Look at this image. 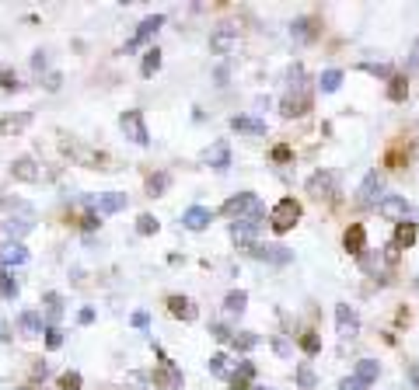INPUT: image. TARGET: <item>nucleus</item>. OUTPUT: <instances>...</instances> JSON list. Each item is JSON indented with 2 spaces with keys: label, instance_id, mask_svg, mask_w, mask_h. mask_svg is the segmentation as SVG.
Here are the masks:
<instances>
[{
  "label": "nucleus",
  "instance_id": "1",
  "mask_svg": "<svg viewBox=\"0 0 419 390\" xmlns=\"http://www.w3.org/2000/svg\"><path fill=\"white\" fill-rule=\"evenodd\" d=\"M287 81H290V95L283 98L280 112H283L287 119H294V115H304V112L311 108V95H308V88H304V67L294 63V67L287 70Z\"/></svg>",
  "mask_w": 419,
  "mask_h": 390
},
{
  "label": "nucleus",
  "instance_id": "2",
  "mask_svg": "<svg viewBox=\"0 0 419 390\" xmlns=\"http://www.w3.org/2000/svg\"><path fill=\"white\" fill-rule=\"evenodd\" d=\"M221 213L231 216V220H245V216H266V206L259 202L255 192H238V195H231V199L221 206Z\"/></svg>",
  "mask_w": 419,
  "mask_h": 390
},
{
  "label": "nucleus",
  "instance_id": "3",
  "mask_svg": "<svg viewBox=\"0 0 419 390\" xmlns=\"http://www.w3.org/2000/svg\"><path fill=\"white\" fill-rule=\"evenodd\" d=\"M297 220H301V202L297 199H280L276 206H273V213H269V227L276 230V234H287V230H294L297 227Z\"/></svg>",
  "mask_w": 419,
  "mask_h": 390
},
{
  "label": "nucleus",
  "instance_id": "4",
  "mask_svg": "<svg viewBox=\"0 0 419 390\" xmlns=\"http://www.w3.org/2000/svg\"><path fill=\"white\" fill-rule=\"evenodd\" d=\"M119 129L126 133V140H133L136 147H150V133H147V122H143V112L129 108L119 115Z\"/></svg>",
  "mask_w": 419,
  "mask_h": 390
},
{
  "label": "nucleus",
  "instance_id": "5",
  "mask_svg": "<svg viewBox=\"0 0 419 390\" xmlns=\"http://www.w3.org/2000/svg\"><path fill=\"white\" fill-rule=\"evenodd\" d=\"M262 223H266V216H245V220H235V223H231V241H235L242 251H248V247L255 244Z\"/></svg>",
  "mask_w": 419,
  "mask_h": 390
},
{
  "label": "nucleus",
  "instance_id": "6",
  "mask_svg": "<svg viewBox=\"0 0 419 390\" xmlns=\"http://www.w3.org/2000/svg\"><path fill=\"white\" fill-rule=\"evenodd\" d=\"M248 254L259 258V261H266V265H290V261H294V251H290V247H283V244H262V241H255V244L248 247Z\"/></svg>",
  "mask_w": 419,
  "mask_h": 390
},
{
  "label": "nucleus",
  "instance_id": "7",
  "mask_svg": "<svg viewBox=\"0 0 419 390\" xmlns=\"http://www.w3.org/2000/svg\"><path fill=\"white\" fill-rule=\"evenodd\" d=\"M238 49H242V35H238V29H231V25H221L214 35H209V53L231 56V53H238Z\"/></svg>",
  "mask_w": 419,
  "mask_h": 390
},
{
  "label": "nucleus",
  "instance_id": "8",
  "mask_svg": "<svg viewBox=\"0 0 419 390\" xmlns=\"http://www.w3.org/2000/svg\"><path fill=\"white\" fill-rule=\"evenodd\" d=\"M161 25H164V15H154V18H143L140 25H136V32H133V39L126 42V49L122 53H133V49H140L143 42H150L157 32H161Z\"/></svg>",
  "mask_w": 419,
  "mask_h": 390
},
{
  "label": "nucleus",
  "instance_id": "9",
  "mask_svg": "<svg viewBox=\"0 0 419 390\" xmlns=\"http://www.w3.org/2000/svg\"><path fill=\"white\" fill-rule=\"evenodd\" d=\"M381 199H384V178H381V171H367L356 202H360V206H377Z\"/></svg>",
  "mask_w": 419,
  "mask_h": 390
},
{
  "label": "nucleus",
  "instance_id": "10",
  "mask_svg": "<svg viewBox=\"0 0 419 390\" xmlns=\"http://www.w3.org/2000/svg\"><path fill=\"white\" fill-rule=\"evenodd\" d=\"M154 352H157V359H161V369L154 373V383H157V387H168V390H178V387H182V369H175L171 359H164V348H161V345H154Z\"/></svg>",
  "mask_w": 419,
  "mask_h": 390
},
{
  "label": "nucleus",
  "instance_id": "11",
  "mask_svg": "<svg viewBox=\"0 0 419 390\" xmlns=\"http://www.w3.org/2000/svg\"><path fill=\"white\" fill-rule=\"evenodd\" d=\"M335 181H339V174H335V171H315V174L308 178V192H311L315 199H332Z\"/></svg>",
  "mask_w": 419,
  "mask_h": 390
},
{
  "label": "nucleus",
  "instance_id": "12",
  "mask_svg": "<svg viewBox=\"0 0 419 390\" xmlns=\"http://www.w3.org/2000/svg\"><path fill=\"white\" fill-rule=\"evenodd\" d=\"M377 209H381V216H384V220L402 223V220L409 216V209H412V206H409V199H405V195H384V199L377 202Z\"/></svg>",
  "mask_w": 419,
  "mask_h": 390
},
{
  "label": "nucleus",
  "instance_id": "13",
  "mask_svg": "<svg viewBox=\"0 0 419 390\" xmlns=\"http://www.w3.org/2000/svg\"><path fill=\"white\" fill-rule=\"evenodd\" d=\"M335 331H339L342 338H353V334L360 331V314H356L349 303H339V307H335Z\"/></svg>",
  "mask_w": 419,
  "mask_h": 390
},
{
  "label": "nucleus",
  "instance_id": "14",
  "mask_svg": "<svg viewBox=\"0 0 419 390\" xmlns=\"http://www.w3.org/2000/svg\"><path fill=\"white\" fill-rule=\"evenodd\" d=\"M29 247L22 241H8L4 247H0V265L4 268H18V265H29Z\"/></svg>",
  "mask_w": 419,
  "mask_h": 390
},
{
  "label": "nucleus",
  "instance_id": "15",
  "mask_svg": "<svg viewBox=\"0 0 419 390\" xmlns=\"http://www.w3.org/2000/svg\"><path fill=\"white\" fill-rule=\"evenodd\" d=\"M209 223H214V213H209L206 206H189V209L182 213V227H185V230H192V234L206 230Z\"/></svg>",
  "mask_w": 419,
  "mask_h": 390
},
{
  "label": "nucleus",
  "instance_id": "16",
  "mask_svg": "<svg viewBox=\"0 0 419 390\" xmlns=\"http://www.w3.org/2000/svg\"><path fill=\"white\" fill-rule=\"evenodd\" d=\"M126 192H105V195H98L95 199V209H98V216H112V213H119V209H126Z\"/></svg>",
  "mask_w": 419,
  "mask_h": 390
},
{
  "label": "nucleus",
  "instance_id": "17",
  "mask_svg": "<svg viewBox=\"0 0 419 390\" xmlns=\"http://www.w3.org/2000/svg\"><path fill=\"white\" fill-rule=\"evenodd\" d=\"M203 161L214 168V171H228V168H231V150H228V143H214V147L203 154Z\"/></svg>",
  "mask_w": 419,
  "mask_h": 390
},
{
  "label": "nucleus",
  "instance_id": "18",
  "mask_svg": "<svg viewBox=\"0 0 419 390\" xmlns=\"http://www.w3.org/2000/svg\"><path fill=\"white\" fill-rule=\"evenodd\" d=\"M11 174H15L18 181H39V178H42V168H39L32 157H18V161L11 164Z\"/></svg>",
  "mask_w": 419,
  "mask_h": 390
},
{
  "label": "nucleus",
  "instance_id": "19",
  "mask_svg": "<svg viewBox=\"0 0 419 390\" xmlns=\"http://www.w3.org/2000/svg\"><path fill=\"white\" fill-rule=\"evenodd\" d=\"M231 129H235V133H248V136H266V122L255 119V115H235V119H231Z\"/></svg>",
  "mask_w": 419,
  "mask_h": 390
},
{
  "label": "nucleus",
  "instance_id": "20",
  "mask_svg": "<svg viewBox=\"0 0 419 390\" xmlns=\"http://www.w3.org/2000/svg\"><path fill=\"white\" fill-rule=\"evenodd\" d=\"M342 244H346V251H349V254H356V258H363V247H367V230H363L360 223H353V227L346 230V237H342Z\"/></svg>",
  "mask_w": 419,
  "mask_h": 390
},
{
  "label": "nucleus",
  "instance_id": "21",
  "mask_svg": "<svg viewBox=\"0 0 419 390\" xmlns=\"http://www.w3.org/2000/svg\"><path fill=\"white\" fill-rule=\"evenodd\" d=\"M168 310H171V317H178V320H196V317H199V310H196V303H192L189 296H171V300H168Z\"/></svg>",
  "mask_w": 419,
  "mask_h": 390
},
{
  "label": "nucleus",
  "instance_id": "22",
  "mask_svg": "<svg viewBox=\"0 0 419 390\" xmlns=\"http://www.w3.org/2000/svg\"><path fill=\"white\" fill-rule=\"evenodd\" d=\"M18 331H22V334H42V331H46L42 314H39V310H22V314H18Z\"/></svg>",
  "mask_w": 419,
  "mask_h": 390
},
{
  "label": "nucleus",
  "instance_id": "23",
  "mask_svg": "<svg viewBox=\"0 0 419 390\" xmlns=\"http://www.w3.org/2000/svg\"><path fill=\"white\" fill-rule=\"evenodd\" d=\"M252 380H255V366L248 359H238V369L231 376V387L235 390H252Z\"/></svg>",
  "mask_w": 419,
  "mask_h": 390
},
{
  "label": "nucleus",
  "instance_id": "24",
  "mask_svg": "<svg viewBox=\"0 0 419 390\" xmlns=\"http://www.w3.org/2000/svg\"><path fill=\"white\" fill-rule=\"evenodd\" d=\"M416 234H419L416 223H412V220H402L398 230H395V247H412V244H416Z\"/></svg>",
  "mask_w": 419,
  "mask_h": 390
},
{
  "label": "nucleus",
  "instance_id": "25",
  "mask_svg": "<svg viewBox=\"0 0 419 390\" xmlns=\"http://www.w3.org/2000/svg\"><path fill=\"white\" fill-rule=\"evenodd\" d=\"M157 70H161V49H157V46H150V49L143 53V63H140V74H143V77H154Z\"/></svg>",
  "mask_w": 419,
  "mask_h": 390
},
{
  "label": "nucleus",
  "instance_id": "26",
  "mask_svg": "<svg viewBox=\"0 0 419 390\" xmlns=\"http://www.w3.org/2000/svg\"><path fill=\"white\" fill-rule=\"evenodd\" d=\"M342 88V70H325L322 77H318V91L322 95H332V91H339Z\"/></svg>",
  "mask_w": 419,
  "mask_h": 390
},
{
  "label": "nucleus",
  "instance_id": "27",
  "mask_svg": "<svg viewBox=\"0 0 419 390\" xmlns=\"http://www.w3.org/2000/svg\"><path fill=\"white\" fill-rule=\"evenodd\" d=\"M32 227H35L32 220H15V216H11V220L4 223V234H8L11 241H22L25 234H32Z\"/></svg>",
  "mask_w": 419,
  "mask_h": 390
},
{
  "label": "nucleus",
  "instance_id": "28",
  "mask_svg": "<svg viewBox=\"0 0 419 390\" xmlns=\"http://www.w3.org/2000/svg\"><path fill=\"white\" fill-rule=\"evenodd\" d=\"M245 303H248V293H245V289H235V293H228L224 310L235 314V317H242V314H245Z\"/></svg>",
  "mask_w": 419,
  "mask_h": 390
},
{
  "label": "nucleus",
  "instance_id": "29",
  "mask_svg": "<svg viewBox=\"0 0 419 390\" xmlns=\"http://www.w3.org/2000/svg\"><path fill=\"white\" fill-rule=\"evenodd\" d=\"M377 373H381L377 359H360V362H356V380H360V383H374Z\"/></svg>",
  "mask_w": 419,
  "mask_h": 390
},
{
  "label": "nucleus",
  "instance_id": "30",
  "mask_svg": "<svg viewBox=\"0 0 419 390\" xmlns=\"http://www.w3.org/2000/svg\"><path fill=\"white\" fill-rule=\"evenodd\" d=\"M168 185H171V174H168V171H157V174L147 178V195H164Z\"/></svg>",
  "mask_w": 419,
  "mask_h": 390
},
{
  "label": "nucleus",
  "instance_id": "31",
  "mask_svg": "<svg viewBox=\"0 0 419 390\" xmlns=\"http://www.w3.org/2000/svg\"><path fill=\"white\" fill-rule=\"evenodd\" d=\"M388 81H391V84H388V98H391V101H405V95H409V81H405V77H395V74H391Z\"/></svg>",
  "mask_w": 419,
  "mask_h": 390
},
{
  "label": "nucleus",
  "instance_id": "32",
  "mask_svg": "<svg viewBox=\"0 0 419 390\" xmlns=\"http://www.w3.org/2000/svg\"><path fill=\"white\" fill-rule=\"evenodd\" d=\"M231 345H235V352H252V348L259 345V334L242 331V334H235V338H231Z\"/></svg>",
  "mask_w": 419,
  "mask_h": 390
},
{
  "label": "nucleus",
  "instance_id": "33",
  "mask_svg": "<svg viewBox=\"0 0 419 390\" xmlns=\"http://www.w3.org/2000/svg\"><path fill=\"white\" fill-rule=\"evenodd\" d=\"M32 122V115H8V119H0V136H8V133H15V129H25Z\"/></svg>",
  "mask_w": 419,
  "mask_h": 390
},
{
  "label": "nucleus",
  "instance_id": "34",
  "mask_svg": "<svg viewBox=\"0 0 419 390\" xmlns=\"http://www.w3.org/2000/svg\"><path fill=\"white\" fill-rule=\"evenodd\" d=\"M18 296V282L15 275H8L4 268H0V300H15Z\"/></svg>",
  "mask_w": 419,
  "mask_h": 390
},
{
  "label": "nucleus",
  "instance_id": "35",
  "mask_svg": "<svg viewBox=\"0 0 419 390\" xmlns=\"http://www.w3.org/2000/svg\"><path fill=\"white\" fill-rule=\"evenodd\" d=\"M290 35H294V39H301V42H304V39H311V35H315V22L297 18V22L290 25Z\"/></svg>",
  "mask_w": 419,
  "mask_h": 390
},
{
  "label": "nucleus",
  "instance_id": "36",
  "mask_svg": "<svg viewBox=\"0 0 419 390\" xmlns=\"http://www.w3.org/2000/svg\"><path fill=\"white\" fill-rule=\"evenodd\" d=\"M157 230H161V223H157L150 213H143V216L136 220V234H140V237H154Z\"/></svg>",
  "mask_w": 419,
  "mask_h": 390
},
{
  "label": "nucleus",
  "instance_id": "37",
  "mask_svg": "<svg viewBox=\"0 0 419 390\" xmlns=\"http://www.w3.org/2000/svg\"><path fill=\"white\" fill-rule=\"evenodd\" d=\"M206 366H209V373H214V376H228V355L224 352H214Z\"/></svg>",
  "mask_w": 419,
  "mask_h": 390
},
{
  "label": "nucleus",
  "instance_id": "38",
  "mask_svg": "<svg viewBox=\"0 0 419 390\" xmlns=\"http://www.w3.org/2000/svg\"><path fill=\"white\" fill-rule=\"evenodd\" d=\"M60 314H63V300H60V293H46V317L56 320Z\"/></svg>",
  "mask_w": 419,
  "mask_h": 390
},
{
  "label": "nucleus",
  "instance_id": "39",
  "mask_svg": "<svg viewBox=\"0 0 419 390\" xmlns=\"http://www.w3.org/2000/svg\"><path fill=\"white\" fill-rule=\"evenodd\" d=\"M301 348H304L308 355H318V352H322V338H318L315 331H304V334H301Z\"/></svg>",
  "mask_w": 419,
  "mask_h": 390
},
{
  "label": "nucleus",
  "instance_id": "40",
  "mask_svg": "<svg viewBox=\"0 0 419 390\" xmlns=\"http://www.w3.org/2000/svg\"><path fill=\"white\" fill-rule=\"evenodd\" d=\"M81 383H84V380H81L77 369H67V373L60 376V387H63V390H81Z\"/></svg>",
  "mask_w": 419,
  "mask_h": 390
},
{
  "label": "nucleus",
  "instance_id": "41",
  "mask_svg": "<svg viewBox=\"0 0 419 390\" xmlns=\"http://www.w3.org/2000/svg\"><path fill=\"white\" fill-rule=\"evenodd\" d=\"M60 345H63V331H60L56 324H49V327H46V348L53 352V348H60Z\"/></svg>",
  "mask_w": 419,
  "mask_h": 390
},
{
  "label": "nucleus",
  "instance_id": "42",
  "mask_svg": "<svg viewBox=\"0 0 419 390\" xmlns=\"http://www.w3.org/2000/svg\"><path fill=\"white\" fill-rule=\"evenodd\" d=\"M297 383H301V387H318L315 369H311V366H297Z\"/></svg>",
  "mask_w": 419,
  "mask_h": 390
},
{
  "label": "nucleus",
  "instance_id": "43",
  "mask_svg": "<svg viewBox=\"0 0 419 390\" xmlns=\"http://www.w3.org/2000/svg\"><path fill=\"white\" fill-rule=\"evenodd\" d=\"M209 334H214L217 341H231V338H235V331H231L228 324H214V327H209Z\"/></svg>",
  "mask_w": 419,
  "mask_h": 390
},
{
  "label": "nucleus",
  "instance_id": "44",
  "mask_svg": "<svg viewBox=\"0 0 419 390\" xmlns=\"http://www.w3.org/2000/svg\"><path fill=\"white\" fill-rule=\"evenodd\" d=\"M360 70H367V74H374V77H384V81L391 77V70H388V67H377V63H363Z\"/></svg>",
  "mask_w": 419,
  "mask_h": 390
},
{
  "label": "nucleus",
  "instance_id": "45",
  "mask_svg": "<svg viewBox=\"0 0 419 390\" xmlns=\"http://www.w3.org/2000/svg\"><path fill=\"white\" fill-rule=\"evenodd\" d=\"M0 84H4V91H18V88H22V84H18V77H15V74H8V70L0 74Z\"/></svg>",
  "mask_w": 419,
  "mask_h": 390
},
{
  "label": "nucleus",
  "instance_id": "46",
  "mask_svg": "<svg viewBox=\"0 0 419 390\" xmlns=\"http://www.w3.org/2000/svg\"><path fill=\"white\" fill-rule=\"evenodd\" d=\"M339 390H367V383H360L356 376H346V380L339 383Z\"/></svg>",
  "mask_w": 419,
  "mask_h": 390
},
{
  "label": "nucleus",
  "instance_id": "47",
  "mask_svg": "<svg viewBox=\"0 0 419 390\" xmlns=\"http://www.w3.org/2000/svg\"><path fill=\"white\" fill-rule=\"evenodd\" d=\"M405 67H409V70H416V67H419V39L412 42V53H409V60H405Z\"/></svg>",
  "mask_w": 419,
  "mask_h": 390
},
{
  "label": "nucleus",
  "instance_id": "48",
  "mask_svg": "<svg viewBox=\"0 0 419 390\" xmlns=\"http://www.w3.org/2000/svg\"><path fill=\"white\" fill-rule=\"evenodd\" d=\"M46 63H49V56H46V53H42V49H39V53H35V56H32V70H42V67H46Z\"/></svg>",
  "mask_w": 419,
  "mask_h": 390
},
{
  "label": "nucleus",
  "instance_id": "49",
  "mask_svg": "<svg viewBox=\"0 0 419 390\" xmlns=\"http://www.w3.org/2000/svg\"><path fill=\"white\" fill-rule=\"evenodd\" d=\"M147 324H150L147 310H136V314H133V327H147Z\"/></svg>",
  "mask_w": 419,
  "mask_h": 390
},
{
  "label": "nucleus",
  "instance_id": "50",
  "mask_svg": "<svg viewBox=\"0 0 419 390\" xmlns=\"http://www.w3.org/2000/svg\"><path fill=\"white\" fill-rule=\"evenodd\" d=\"M95 227H102V220H98V213H88L84 216V230H95Z\"/></svg>",
  "mask_w": 419,
  "mask_h": 390
},
{
  "label": "nucleus",
  "instance_id": "51",
  "mask_svg": "<svg viewBox=\"0 0 419 390\" xmlns=\"http://www.w3.org/2000/svg\"><path fill=\"white\" fill-rule=\"evenodd\" d=\"M273 345H276V352H280V355H283V359H287V355H290V341H287V338H276V341H273Z\"/></svg>",
  "mask_w": 419,
  "mask_h": 390
},
{
  "label": "nucleus",
  "instance_id": "52",
  "mask_svg": "<svg viewBox=\"0 0 419 390\" xmlns=\"http://www.w3.org/2000/svg\"><path fill=\"white\" fill-rule=\"evenodd\" d=\"M77 320H81V324H91V320H95V310H91V307H84V310L77 314Z\"/></svg>",
  "mask_w": 419,
  "mask_h": 390
},
{
  "label": "nucleus",
  "instance_id": "53",
  "mask_svg": "<svg viewBox=\"0 0 419 390\" xmlns=\"http://www.w3.org/2000/svg\"><path fill=\"white\" fill-rule=\"evenodd\" d=\"M273 161H290V150H287V147H276V150H273Z\"/></svg>",
  "mask_w": 419,
  "mask_h": 390
},
{
  "label": "nucleus",
  "instance_id": "54",
  "mask_svg": "<svg viewBox=\"0 0 419 390\" xmlns=\"http://www.w3.org/2000/svg\"><path fill=\"white\" fill-rule=\"evenodd\" d=\"M8 338H11V334H8V320H4V317H0V345H4Z\"/></svg>",
  "mask_w": 419,
  "mask_h": 390
},
{
  "label": "nucleus",
  "instance_id": "55",
  "mask_svg": "<svg viewBox=\"0 0 419 390\" xmlns=\"http://www.w3.org/2000/svg\"><path fill=\"white\" fill-rule=\"evenodd\" d=\"M46 84H49L53 91H56V88H60V74H49V77H46Z\"/></svg>",
  "mask_w": 419,
  "mask_h": 390
},
{
  "label": "nucleus",
  "instance_id": "56",
  "mask_svg": "<svg viewBox=\"0 0 419 390\" xmlns=\"http://www.w3.org/2000/svg\"><path fill=\"white\" fill-rule=\"evenodd\" d=\"M252 390H269V387H252Z\"/></svg>",
  "mask_w": 419,
  "mask_h": 390
}]
</instances>
